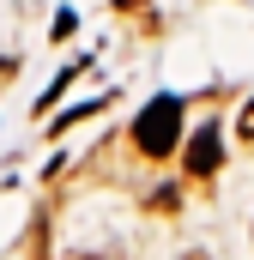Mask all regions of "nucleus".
Returning a JSON list of instances; mask_svg holds the SVG:
<instances>
[{
	"mask_svg": "<svg viewBox=\"0 0 254 260\" xmlns=\"http://www.w3.org/2000/svg\"><path fill=\"white\" fill-rule=\"evenodd\" d=\"M176 133H182V103L176 97H151L139 109V121H133V139H139L145 157H170L176 151Z\"/></svg>",
	"mask_w": 254,
	"mask_h": 260,
	"instance_id": "obj_1",
	"label": "nucleus"
},
{
	"mask_svg": "<svg viewBox=\"0 0 254 260\" xmlns=\"http://www.w3.org/2000/svg\"><path fill=\"white\" fill-rule=\"evenodd\" d=\"M218 157H224L218 127H200V133L188 139V176H212V170H218Z\"/></svg>",
	"mask_w": 254,
	"mask_h": 260,
	"instance_id": "obj_2",
	"label": "nucleus"
},
{
	"mask_svg": "<svg viewBox=\"0 0 254 260\" xmlns=\"http://www.w3.org/2000/svg\"><path fill=\"white\" fill-rule=\"evenodd\" d=\"M236 133H242V139H254V103L242 109V121H236Z\"/></svg>",
	"mask_w": 254,
	"mask_h": 260,
	"instance_id": "obj_3",
	"label": "nucleus"
},
{
	"mask_svg": "<svg viewBox=\"0 0 254 260\" xmlns=\"http://www.w3.org/2000/svg\"><path fill=\"white\" fill-rule=\"evenodd\" d=\"M182 260H212V254H182Z\"/></svg>",
	"mask_w": 254,
	"mask_h": 260,
	"instance_id": "obj_4",
	"label": "nucleus"
}]
</instances>
